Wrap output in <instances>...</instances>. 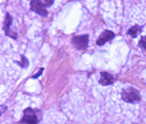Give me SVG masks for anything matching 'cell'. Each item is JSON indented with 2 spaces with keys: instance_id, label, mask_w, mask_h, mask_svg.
Masks as SVG:
<instances>
[{
  "instance_id": "5b68a950",
  "label": "cell",
  "mask_w": 146,
  "mask_h": 124,
  "mask_svg": "<svg viewBox=\"0 0 146 124\" xmlns=\"http://www.w3.org/2000/svg\"><path fill=\"white\" fill-rule=\"evenodd\" d=\"M11 23H12V17L8 13H7L6 14V18H5V22H4L5 33H6V35L8 36H11V38H17V34L14 31H12L11 29H10Z\"/></svg>"
},
{
  "instance_id": "30bf717a",
  "label": "cell",
  "mask_w": 146,
  "mask_h": 124,
  "mask_svg": "<svg viewBox=\"0 0 146 124\" xmlns=\"http://www.w3.org/2000/svg\"><path fill=\"white\" fill-rule=\"evenodd\" d=\"M44 4L45 7H50L54 3V0H40Z\"/></svg>"
},
{
  "instance_id": "52a82bcc",
  "label": "cell",
  "mask_w": 146,
  "mask_h": 124,
  "mask_svg": "<svg viewBox=\"0 0 146 124\" xmlns=\"http://www.w3.org/2000/svg\"><path fill=\"white\" fill-rule=\"evenodd\" d=\"M113 81H114V79L111 74H109V73H107V72L100 73V79L99 80L100 85L107 86V85L113 83Z\"/></svg>"
},
{
  "instance_id": "ba28073f",
  "label": "cell",
  "mask_w": 146,
  "mask_h": 124,
  "mask_svg": "<svg viewBox=\"0 0 146 124\" xmlns=\"http://www.w3.org/2000/svg\"><path fill=\"white\" fill-rule=\"evenodd\" d=\"M141 32V27L139 26H134V27H131L130 30L128 31V34H129L130 36H131L132 38H136Z\"/></svg>"
},
{
  "instance_id": "7c38bea8",
  "label": "cell",
  "mask_w": 146,
  "mask_h": 124,
  "mask_svg": "<svg viewBox=\"0 0 146 124\" xmlns=\"http://www.w3.org/2000/svg\"><path fill=\"white\" fill-rule=\"evenodd\" d=\"M7 105H0V116H1L2 114L7 111Z\"/></svg>"
},
{
  "instance_id": "277c9868",
  "label": "cell",
  "mask_w": 146,
  "mask_h": 124,
  "mask_svg": "<svg viewBox=\"0 0 146 124\" xmlns=\"http://www.w3.org/2000/svg\"><path fill=\"white\" fill-rule=\"evenodd\" d=\"M30 7H31V10L38 13L40 16L46 17L48 15V11H47V9H46V7L40 0H32L30 2Z\"/></svg>"
},
{
  "instance_id": "8fae6325",
  "label": "cell",
  "mask_w": 146,
  "mask_h": 124,
  "mask_svg": "<svg viewBox=\"0 0 146 124\" xmlns=\"http://www.w3.org/2000/svg\"><path fill=\"white\" fill-rule=\"evenodd\" d=\"M20 65L23 68H26L27 65H29V61H27V59L25 57H22L21 58V63H20Z\"/></svg>"
},
{
  "instance_id": "4fadbf2b",
  "label": "cell",
  "mask_w": 146,
  "mask_h": 124,
  "mask_svg": "<svg viewBox=\"0 0 146 124\" xmlns=\"http://www.w3.org/2000/svg\"><path fill=\"white\" fill-rule=\"evenodd\" d=\"M43 70H44V68H40L39 72H38V74H36V75H34V76H33V78H38V76H40V75H41V72H42Z\"/></svg>"
},
{
  "instance_id": "3957f363",
  "label": "cell",
  "mask_w": 146,
  "mask_h": 124,
  "mask_svg": "<svg viewBox=\"0 0 146 124\" xmlns=\"http://www.w3.org/2000/svg\"><path fill=\"white\" fill-rule=\"evenodd\" d=\"M88 41L89 36L88 35L83 36H76L72 38V44L77 49H85L88 47Z\"/></svg>"
},
{
  "instance_id": "7a4b0ae2",
  "label": "cell",
  "mask_w": 146,
  "mask_h": 124,
  "mask_svg": "<svg viewBox=\"0 0 146 124\" xmlns=\"http://www.w3.org/2000/svg\"><path fill=\"white\" fill-rule=\"evenodd\" d=\"M121 99L124 100L125 102L133 103L138 102L141 100V95L140 92L134 88H128L123 90L121 93Z\"/></svg>"
},
{
  "instance_id": "9c48e42d",
  "label": "cell",
  "mask_w": 146,
  "mask_h": 124,
  "mask_svg": "<svg viewBox=\"0 0 146 124\" xmlns=\"http://www.w3.org/2000/svg\"><path fill=\"white\" fill-rule=\"evenodd\" d=\"M139 47L141 48H143L146 51V36H141V38L140 42H139Z\"/></svg>"
},
{
  "instance_id": "8992f818",
  "label": "cell",
  "mask_w": 146,
  "mask_h": 124,
  "mask_svg": "<svg viewBox=\"0 0 146 124\" xmlns=\"http://www.w3.org/2000/svg\"><path fill=\"white\" fill-rule=\"evenodd\" d=\"M114 38V33L111 31H109V30H105L103 33L100 36V38H98L97 40V45L99 46H102L103 44H105L106 42H108V41L111 40L112 38Z\"/></svg>"
},
{
  "instance_id": "6da1fadb",
  "label": "cell",
  "mask_w": 146,
  "mask_h": 124,
  "mask_svg": "<svg viewBox=\"0 0 146 124\" xmlns=\"http://www.w3.org/2000/svg\"><path fill=\"white\" fill-rule=\"evenodd\" d=\"M41 120V111L38 109L27 108L23 112V117L18 124H38Z\"/></svg>"
}]
</instances>
